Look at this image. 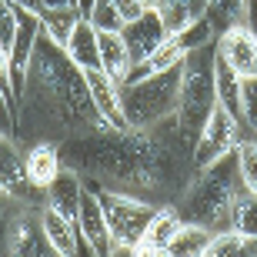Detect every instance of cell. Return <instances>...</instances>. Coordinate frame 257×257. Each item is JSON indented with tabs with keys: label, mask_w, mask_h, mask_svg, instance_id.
<instances>
[{
	"label": "cell",
	"mask_w": 257,
	"mask_h": 257,
	"mask_svg": "<svg viewBox=\"0 0 257 257\" xmlns=\"http://www.w3.org/2000/svg\"><path fill=\"white\" fill-rule=\"evenodd\" d=\"M107 131L100 120L90 90H87L84 70L67 57L47 34L37 37L34 57H30L24 94L17 100V137L24 147L37 141L64 144L70 137Z\"/></svg>",
	"instance_id": "cell-1"
},
{
	"label": "cell",
	"mask_w": 257,
	"mask_h": 257,
	"mask_svg": "<svg viewBox=\"0 0 257 257\" xmlns=\"http://www.w3.org/2000/svg\"><path fill=\"white\" fill-rule=\"evenodd\" d=\"M240 194H244V184H240L237 151H234L194 174V181L187 184V191L177 200V210L184 220L220 234V230H227L230 210H234Z\"/></svg>",
	"instance_id": "cell-2"
},
{
	"label": "cell",
	"mask_w": 257,
	"mask_h": 257,
	"mask_svg": "<svg viewBox=\"0 0 257 257\" xmlns=\"http://www.w3.org/2000/svg\"><path fill=\"white\" fill-rule=\"evenodd\" d=\"M217 107V87H214V44L187 54L181 77V97H177V127L187 147L194 151L204 124Z\"/></svg>",
	"instance_id": "cell-3"
},
{
	"label": "cell",
	"mask_w": 257,
	"mask_h": 257,
	"mask_svg": "<svg viewBox=\"0 0 257 257\" xmlns=\"http://www.w3.org/2000/svg\"><path fill=\"white\" fill-rule=\"evenodd\" d=\"M181 77L184 64L164 70V74L131 80L120 87V100H124V117L131 131H147V127L161 124L167 117L177 114V97H181Z\"/></svg>",
	"instance_id": "cell-4"
},
{
	"label": "cell",
	"mask_w": 257,
	"mask_h": 257,
	"mask_svg": "<svg viewBox=\"0 0 257 257\" xmlns=\"http://www.w3.org/2000/svg\"><path fill=\"white\" fill-rule=\"evenodd\" d=\"M97 197H100V207H104V217H107L114 244L134 247L144 237V230L151 224L157 204L141 200V197H134V194H120V191H97Z\"/></svg>",
	"instance_id": "cell-5"
},
{
	"label": "cell",
	"mask_w": 257,
	"mask_h": 257,
	"mask_svg": "<svg viewBox=\"0 0 257 257\" xmlns=\"http://www.w3.org/2000/svg\"><path fill=\"white\" fill-rule=\"evenodd\" d=\"M247 137V131H244V124H240L237 117H230L224 107H214V114H210V120L204 124V131H200L197 144H194L191 151V161H194V171H204V167H210L214 161H220V157H227V154H234L240 147V141Z\"/></svg>",
	"instance_id": "cell-6"
},
{
	"label": "cell",
	"mask_w": 257,
	"mask_h": 257,
	"mask_svg": "<svg viewBox=\"0 0 257 257\" xmlns=\"http://www.w3.org/2000/svg\"><path fill=\"white\" fill-rule=\"evenodd\" d=\"M0 197L14 200L20 207H44L47 204V194L27 181L24 144L17 137H4V134H0Z\"/></svg>",
	"instance_id": "cell-7"
},
{
	"label": "cell",
	"mask_w": 257,
	"mask_h": 257,
	"mask_svg": "<svg viewBox=\"0 0 257 257\" xmlns=\"http://www.w3.org/2000/svg\"><path fill=\"white\" fill-rule=\"evenodd\" d=\"M84 80H87V90H90V100H94L97 114L100 120L107 124V131H131L124 117V100H120V84H117L114 77H107L100 67L94 70H84Z\"/></svg>",
	"instance_id": "cell-8"
},
{
	"label": "cell",
	"mask_w": 257,
	"mask_h": 257,
	"mask_svg": "<svg viewBox=\"0 0 257 257\" xmlns=\"http://www.w3.org/2000/svg\"><path fill=\"white\" fill-rule=\"evenodd\" d=\"M214 50H217L220 60H227V67L240 77V80H254L257 77V40L244 24L217 34Z\"/></svg>",
	"instance_id": "cell-9"
},
{
	"label": "cell",
	"mask_w": 257,
	"mask_h": 257,
	"mask_svg": "<svg viewBox=\"0 0 257 257\" xmlns=\"http://www.w3.org/2000/svg\"><path fill=\"white\" fill-rule=\"evenodd\" d=\"M77 227H80V240H84V247L90 250L94 257H107L110 250H114V237H110V227H107L100 197H97V191H90V187L84 191V200H80Z\"/></svg>",
	"instance_id": "cell-10"
},
{
	"label": "cell",
	"mask_w": 257,
	"mask_h": 257,
	"mask_svg": "<svg viewBox=\"0 0 257 257\" xmlns=\"http://www.w3.org/2000/svg\"><path fill=\"white\" fill-rule=\"evenodd\" d=\"M40 207H20L10 227V257H57L40 227Z\"/></svg>",
	"instance_id": "cell-11"
},
{
	"label": "cell",
	"mask_w": 257,
	"mask_h": 257,
	"mask_svg": "<svg viewBox=\"0 0 257 257\" xmlns=\"http://www.w3.org/2000/svg\"><path fill=\"white\" fill-rule=\"evenodd\" d=\"M24 171H27V181L37 187V191L47 194V187L64 174V157H60V144L54 141H37L24 147Z\"/></svg>",
	"instance_id": "cell-12"
},
{
	"label": "cell",
	"mask_w": 257,
	"mask_h": 257,
	"mask_svg": "<svg viewBox=\"0 0 257 257\" xmlns=\"http://www.w3.org/2000/svg\"><path fill=\"white\" fill-rule=\"evenodd\" d=\"M124 40H127V47H131L134 64H141L144 57H151L154 50L167 40V27H164L161 14L151 7L144 17H137L134 24H127L124 27Z\"/></svg>",
	"instance_id": "cell-13"
},
{
	"label": "cell",
	"mask_w": 257,
	"mask_h": 257,
	"mask_svg": "<svg viewBox=\"0 0 257 257\" xmlns=\"http://www.w3.org/2000/svg\"><path fill=\"white\" fill-rule=\"evenodd\" d=\"M37 214H40L44 237H47V244L54 247V254H57V257H80L84 240H80V227H77V220H67L64 214H57V210L47 207V204H44Z\"/></svg>",
	"instance_id": "cell-14"
},
{
	"label": "cell",
	"mask_w": 257,
	"mask_h": 257,
	"mask_svg": "<svg viewBox=\"0 0 257 257\" xmlns=\"http://www.w3.org/2000/svg\"><path fill=\"white\" fill-rule=\"evenodd\" d=\"M97 50H100V70L124 87L134 70V57L124 40V30H97Z\"/></svg>",
	"instance_id": "cell-15"
},
{
	"label": "cell",
	"mask_w": 257,
	"mask_h": 257,
	"mask_svg": "<svg viewBox=\"0 0 257 257\" xmlns=\"http://www.w3.org/2000/svg\"><path fill=\"white\" fill-rule=\"evenodd\" d=\"M84 191H87L84 177H80L77 171H70V167H64V174L47 187V207H54L57 214H64L67 220H77Z\"/></svg>",
	"instance_id": "cell-16"
},
{
	"label": "cell",
	"mask_w": 257,
	"mask_h": 257,
	"mask_svg": "<svg viewBox=\"0 0 257 257\" xmlns=\"http://www.w3.org/2000/svg\"><path fill=\"white\" fill-rule=\"evenodd\" d=\"M181 227H184V217H181V210H177V204H161V207L154 210L151 224H147V230H144V237L137 240V244H147V247H167V244L177 237Z\"/></svg>",
	"instance_id": "cell-17"
},
{
	"label": "cell",
	"mask_w": 257,
	"mask_h": 257,
	"mask_svg": "<svg viewBox=\"0 0 257 257\" xmlns=\"http://www.w3.org/2000/svg\"><path fill=\"white\" fill-rule=\"evenodd\" d=\"M240 80L234 70L227 67V60L217 57V50H214V87H217V104L227 110L230 117H237L240 124H244V107H240Z\"/></svg>",
	"instance_id": "cell-18"
},
{
	"label": "cell",
	"mask_w": 257,
	"mask_h": 257,
	"mask_svg": "<svg viewBox=\"0 0 257 257\" xmlns=\"http://www.w3.org/2000/svg\"><path fill=\"white\" fill-rule=\"evenodd\" d=\"M187 60V50L177 44V37H167L161 44V47L154 50L151 57H144L141 64H134V70H131V80H144V77H154V74H164V70H171V67H177V64H184ZM127 80V84H131Z\"/></svg>",
	"instance_id": "cell-19"
},
{
	"label": "cell",
	"mask_w": 257,
	"mask_h": 257,
	"mask_svg": "<svg viewBox=\"0 0 257 257\" xmlns=\"http://www.w3.org/2000/svg\"><path fill=\"white\" fill-rule=\"evenodd\" d=\"M67 57L74 60L80 70H94V67H100V50H97V30L90 20H80L74 27V34H70V40H67Z\"/></svg>",
	"instance_id": "cell-20"
},
{
	"label": "cell",
	"mask_w": 257,
	"mask_h": 257,
	"mask_svg": "<svg viewBox=\"0 0 257 257\" xmlns=\"http://www.w3.org/2000/svg\"><path fill=\"white\" fill-rule=\"evenodd\" d=\"M210 240H214V230L184 220V227L177 230V237H174L164 250H167L171 257H204L207 247H210Z\"/></svg>",
	"instance_id": "cell-21"
},
{
	"label": "cell",
	"mask_w": 257,
	"mask_h": 257,
	"mask_svg": "<svg viewBox=\"0 0 257 257\" xmlns=\"http://www.w3.org/2000/svg\"><path fill=\"white\" fill-rule=\"evenodd\" d=\"M244 17H247V0H207V7H204V20L210 24L214 34L240 27Z\"/></svg>",
	"instance_id": "cell-22"
},
{
	"label": "cell",
	"mask_w": 257,
	"mask_h": 257,
	"mask_svg": "<svg viewBox=\"0 0 257 257\" xmlns=\"http://www.w3.org/2000/svg\"><path fill=\"white\" fill-rule=\"evenodd\" d=\"M204 257H257V237L237 234V230H220L214 234Z\"/></svg>",
	"instance_id": "cell-23"
},
{
	"label": "cell",
	"mask_w": 257,
	"mask_h": 257,
	"mask_svg": "<svg viewBox=\"0 0 257 257\" xmlns=\"http://www.w3.org/2000/svg\"><path fill=\"white\" fill-rule=\"evenodd\" d=\"M80 20H84L80 10H44L40 14V34H47L57 47H67V40Z\"/></svg>",
	"instance_id": "cell-24"
},
{
	"label": "cell",
	"mask_w": 257,
	"mask_h": 257,
	"mask_svg": "<svg viewBox=\"0 0 257 257\" xmlns=\"http://www.w3.org/2000/svg\"><path fill=\"white\" fill-rule=\"evenodd\" d=\"M227 230H237V234H247V237H257V197L254 194H240L234 210H230Z\"/></svg>",
	"instance_id": "cell-25"
},
{
	"label": "cell",
	"mask_w": 257,
	"mask_h": 257,
	"mask_svg": "<svg viewBox=\"0 0 257 257\" xmlns=\"http://www.w3.org/2000/svg\"><path fill=\"white\" fill-rule=\"evenodd\" d=\"M237 171L244 191L257 197V137H244L237 147Z\"/></svg>",
	"instance_id": "cell-26"
},
{
	"label": "cell",
	"mask_w": 257,
	"mask_h": 257,
	"mask_svg": "<svg viewBox=\"0 0 257 257\" xmlns=\"http://www.w3.org/2000/svg\"><path fill=\"white\" fill-rule=\"evenodd\" d=\"M87 20L94 24V30H124V20H120V14H117L114 0H97Z\"/></svg>",
	"instance_id": "cell-27"
},
{
	"label": "cell",
	"mask_w": 257,
	"mask_h": 257,
	"mask_svg": "<svg viewBox=\"0 0 257 257\" xmlns=\"http://www.w3.org/2000/svg\"><path fill=\"white\" fill-rule=\"evenodd\" d=\"M240 107H244V131L257 137V77L240 84Z\"/></svg>",
	"instance_id": "cell-28"
},
{
	"label": "cell",
	"mask_w": 257,
	"mask_h": 257,
	"mask_svg": "<svg viewBox=\"0 0 257 257\" xmlns=\"http://www.w3.org/2000/svg\"><path fill=\"white\" fill-rule=\"evenodd\" d=\"M14 34H17V7L10 0H0V44L10 54V44H14Z\"/></svg>",
	"instance_id": "cell-29"
},
{
	"label": "cell",
	"mask_w": 257,
	"mask_h": 257,
	"mask_svg": "<svg viewBox=\"0 0 257 257\" xmlns=\"http://www.w3.org/2000/svg\"><path fill=\"white\" fill-rule=\"evenodd\" d=\"M114 7H117V14H120V20H124V27H127L137 17H144L151 10V4L147 0H114Z\"/></svg>",
	"instance_id": "cell-30"
},
{
	"label": "cell",
	"mask_w": 257,
	"mask_h": 257,
	"mask_svg": "<svg viewBox=\"0 0 257 257\" xmlns=\"http://www.w3.org/2000/svg\"><path fill=\"white\" fill-rule=\"evenodd\" d=\"M134 257H171L164 247H147V244H134Z\"/></svg>",
	"instance_id": "cell-31"
},
{
	"label": "cell",
	"mask_w": 257,
	"mask_h": 257,
	"mask_svg": "<svg viewBox=\"0 0 257 257\" xmlns=\"http://www.w3.org/2000/svg\"><path fill=\"white\" fill-rule=\"evenodd\" d=\"M44 10H77V0H44Z\"/></svg>",
	"instance_id": "cell-32"
},
{
	"label": "cell",
	"mask_w": 257,
	"mask_h": 257,
	"mask_svg": "<svg viewBox=\"0 0 257 257\" xmlns=\"http://www.w3.org/2000/svg\"><path fill=\"white\" fill-rule=\"evenodd\" d=\"M14 7H24V10H34V14H44V0H10Z\"/></svg>",
	"instance_id": "cell-33"
},
{
	"label": "cell",
	"mask_w": 257,
	"mask_h": 257,
	"mask_svg": "<svg viewBox=\"0 0 257 257\" xmlns=\"http://www.w3.org/2000/svg\"><path fill=\"white\" fill-rule=\"evenodd\" d=\"M94 4H97V0H77V10H80V17H90V10H94Z\"/></svg>",
	"instance_id": "cell-34"
},
{
	"label": "cell",
	"mask_w": 257,
	"mask_h": 257,
	"mask_svg": "<svg viewBox=\"0 0 257 257\" xmlns=\"http://www.w3.org/2000/svg\"><path fill=\"white\" fill-rule=\"evenodd\" d=\"M107 257H134V250H131V247H120V244H114V250H110Z\"/></svg>",
	"instance_id": "cell-35"
},
{
	"label": "cell",
	"mask_w": 257,
	"mask_h": 257,
	"mask_svg": "<svg viewBox=\"0 0 257 257\" xmlns=\"http://www.w3.org/2000/svg\"><path fill=\"white\" fill-rule=\"evenodd\" d=\"M0 257H10V254H4V250H0Z\"/></svg>",
	"instance_id": "cell-36"
}]
</instances>
